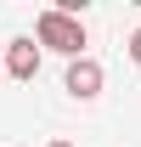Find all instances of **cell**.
<instances>
[{"label": "cell", "mask_w": 141, "mask_h": 147, "mask_svg": "<svg viewBox=\"0 0 141 147\" xmlns=\"http://www.w3.org/2000/svg\"><path fill=\"white\" fill-rule=\"evenodd\" d=\"M34 40H40V51H56V57H68V62H79L85 57V23L73 17V11H62V6H45L34 17Z\"/></svg>", "instance_id": "1"}, {"label": "cell", "mask_w": 141, "mask_h": 147, "mask_svg": "<svg viewBox=\"0 0 141 147\" xmlns=\"http://www.w3.org/2000/svg\"><path fill=\"white\" fill-rule=\"evenodd\" d=\"M62 91L73 96V102H96V96L107 91V74L96 57H79V62H68V74H62Z\"/></svg>", "instance_id": "2"}, {"label": "cell", "mask_w": 141, "mask_h": 147, "mask_svg": "<svg viewBox=\"0 0 141 147\" xmlns=\"http://www.w3.org/2000/svg\"><path fill=\"white\" fill-rule=\"evenodd\" d=\"M6 74H11L17 85H28L40 74V40H11V45H6Z\"/></svg>", "instance_id": "3"}, {"label": "cell", "mask_w": 141, "mask_h": 147, "mask_svg": "<svg viewBox=\"0 0 141 147\" xmlns=\"http://www.w3.org/2000/svg\"><path fill=\"white\" fill-rule=\"evenodd\" d=\"M124 51H130V62H136V68H141V28H136V34H130V45H124Z\"/></svg>", "instance_id": "4"}, {"label": "cell", "mask_w": 141, "mask_h": 147, "mask_svg": "<svg viewBox=\"0 0 141 147\" xmlns=\"http://www.w3.org/2000/svg\"><path fill=\"white\" fill-rule=\"evenodd\" d=\"M51 147H73V142H51Z\"/></svg>", "instance_id": "5"}, {"label": "cell", "mask_w": 141, "mask_h": 147, "mask_svg": "<svg viewBox=\"0 0 141 147\" xmlns=\"http://www.w3.org/2000/svg\"><path fill=\"white\" fill-rule=\"evenodd\" d=\"M0 74H6V57H0Z\"/></svg>", "instance_id": "6"}]
</instances>
